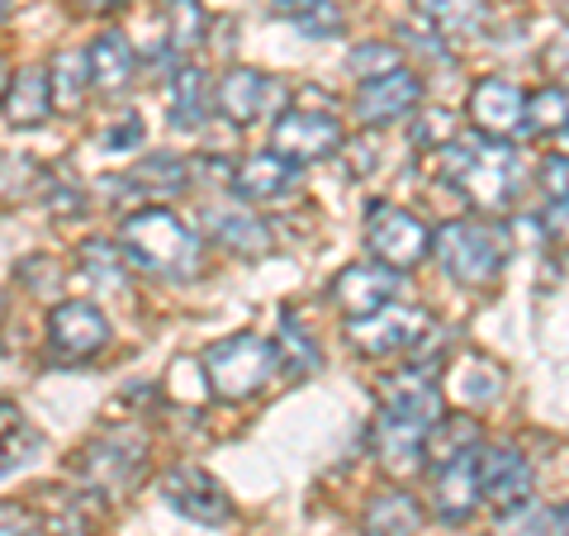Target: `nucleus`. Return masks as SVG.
<instances>
[{"instance_id": "obj_1", "label": "nucleus", "mask_w": 569, "mask_h": 536, "mask_svg": "<svg viewBox=\"0 0 569 536\" xmlns=\"http://www.w3.org/2000/svg\"><path fill=\"white\" fill-rule=\"evenodd\" d=\"M427 171L437 181L456 186L475 209L498 214L518 200V152L508 148L503 138H475L466 142H441V148H427Z\"/></svg>"}, {"instance_id": "obj_2", "label": "nucleus", "mask_w": 569, "mask_h": 536, "mask_svg": "<svg viewBox=\"0 0 569 536\" xmlns=\"http://www.w3.org/2000/svg\"><path fill=\"white\" fill-rule=\"evenodd\" d=\"M119 242H123V257H133L138 266H148V271L167 276V280H194L204 266L200 234L162 205L133 209L129 219H123Z\"/></svg>"}, {"instance_id": "obj_3", "label": "nucleus", "mask_w": 569, "mask_h": 536, "mask_svg": "<svg viewBox=\"0 0 569 536\" xmlns=\"http://www.w3.org/2000/svg\"><path fill=\"white\" fill-rule=\"evenodd\" d=\"M204 385L219 395L223 404H242V399H257L266 385L276 380V347L257 332H238V337H223L213 343L204 356Z\"/></svg>"}, {"instance_id": "obj_4", "label": "nucleus", "mask_w": 569, "mask_h": 536, "mask_svg": "<svg viewBox=\"0 0 569 536\" xmlns=\"http://www.w3.org/2000/svg\"><path fill=\"white\" fill-rule=\"evenodd\" d=\"M432 257L456 285H493L503 276V238L493 234L489 224L475 219H451L437 228L432 238Z\"/></svg>"}, {"instance_id": "obj_5", "label": "nucleus", "mask_w": 569, "mask_h": 536, "mask_svg": "<svg viewBox=\"0 0 569 536\" xmlns=\"http://www.w3.org/2000/svg\"><path fill=\"white\" fill-rule=\"evenodd\" d=\"M427 332H432V314L418 309V304H395V299H389L385 309H376V314L347 318V343L361 356L413 351L418 343H427Z\"/></svg>"}, {"instance_id": "obj_6", "label": "nucleus", "mask_w": 569, "mask_h": 536, "mask_svg": "<svg viewBox=\"0 0 569 536\" xmlns=\"http://www.w3.org/2000/svg\"><path fill=\"white\" fill-rule=\"evenodd\" d=\"M110 347V318L91 299H67L48 314V351L62 366H86Z\"/></svg>"}, {"instance_id": "obj_7", "label": "nucleus", "mask_w": 569, "mask_h": 536, "mask_svg": "<svg viewBox=\"0 0 569 536\" xmlns=\"http://www.w3.org/2000/svg\"><path fill=\"white\" fill-rule=\"evenodd\" d=\"M366 247L385 266L408 271V266H418L427 252H432V234H427V224L418 219V214L376 200V205L366 209Z\"/></svg>"}, {"instance_id": "obj_8", "label": "nucleus", "mask_w": 569, "mask_h": 536, "mask_svg": "<svg viewBox=\"0 0 569 536\" xmlns=\"http://www.w3.org/2000/svg\"><path fill=\"white\" fill-rule=\"evenodd\" d=\"M271 148L280 157H290L295 167L323 162V157H332L342 148V123H337V115H328V110H290V115L276 119Z\"/></svg>"}, {"instance_id": "obj_9", "label": "nucleus", "mask_w": 569, "mask_h": 536, "mask_svg": "<svg viewBox=\"0 0 569 536\" xmlns=\"http://www.w3.org/2000/svg\"><path fill=\"white\" fill-rule=\"evenodd\" d=\"M162 498H167L171 513H181L200 527H223L228 517H233V498H228L219 479L200 466H176L162 479Z\"/></svg>"}, {"instance_id": "obj_10", "label": "nucleus", "mask_w": 569, "mask_h": 536, "mask_svg": "<svg viewBox=\"0 0 569 536\" xmlns=\"http://www.w3.org/2000/svg\"><path fill=\"white\" fill-rule=\"evenodd\" d=\"M142 460H148V437L133 433V427H110L86 446L81 466L96 489H123L129 479H138Z\"/></svg>"}, {"instance_id": "obj_11", "label": "nucleus", "mask_w": 569, "mask_h": 536, "mask_svg": "<svg viewBox=\"0 0 569 536\" xmlns=\"http://www.w3.org/2000/svg\"><path fill=\"white\" fill-rule=\"evenodd\" d=\"M403 295V271L385 261H356V266H342L332 280V304L342 309L347 318H361V314H376L385 309L389 299Z\"/></svg>"}, {"instance_id": "obj_12", "label": "nucleus", "mask_w": 569, "mask_h": 536, "mask_svg": "<svg viewBox=\"0 0 569 536\" xmlns=\"http://www.w3.org/2000/svg\"><path fill=\"white\" fill-rule=\"evenodd\" d=\"M479 498L498 513H518L531 498V466L518 446H479Z\"/></svg>"}, {"instance_id": "obj_13", "label": "nucleus", "mask_w": 569, "mask_h": 536, "mask_svg": "<svg viewBox=\"0 0 569 536\" xmlns=\"http://www.w3.org/2000/svg\"><path fill=\"white\" fill-rule=\"evenodd\" d=\"M418 105H422V81L408 67H395V71H385V77H370L356 86V115H361V123H370V129L408 119Z\"/></svg>"}, {"instance_id": "obj_14", "label": "nucleus", "mask_w": 569, "mask_h": 536, "mask_svg": "<svg viewBox=\"0 0 569 536\" xmlns=\"http://www.w3.org/2000/svg\"><path fill=\"white\" fill-rule=\"evenodd\" d=\"M479 504H485V498H479V446L437 460L432 508H437L441 523H466V517H475Z\"/></svg>"}, {"instance_id": "obj_15", "label": "nucleus", "mask_w": 569, "mask_h": 536, "mask_svg": "<svg viewBox=\"0 0 569 536\" xmlns=\"http://www.w3.org/2000/svg\"><path fill=\"white\" fill-rule=\"evenodd\" d=\"M284 100V86L271 81L266 71L257 67H233L228 77L219 81V91H213V105H219L223 119L233 123H257L261 115H271L276 105Z\"/></svg>"}, {"instance_id": "obj_16", "label": "nucleus", "mask_w": 569, "mask_h": 536, "mask_svg": "<svg viewBox=\"0 0 569 536\" xmlns=\"http://www.w3.org/2000/svg\"><path fill=\"white\" fill-rule=\"evenodd\" d=\"M522 115H527V91L508 77H485L470 91V123L485 138H508L522 133Z\"/></svg>"}, {"instance_id": "obj_17", "label": "nucleus", "mask_w": 569, "mask_h": 536, "mask_svg": "<svg viewBox=\"0 0 569 536\" xmlns=\"http://www.w3.org/2000/svg\"><path fill=\"white\" fill-rule=\"evenodd\" d=\"M295 186H299V167L290 162V157H280L276 148L242 157L238 171H233V195L247 205H276Z\"/></svg>"}, {"instance_id": "obj_18", "label": "nucleus", "mask_w": 569, "mask_h": 536, "mask_svg": "<svg viewBox=\"0 0 569 536\" xmlns=\"http://www.w3.org/2000/svg\"><path fill=\"white\" fill-rule=\"evenodd\" d=\"M133 43L123 33H100V39L86 48V77H91V91L100 96H119L123 86L133 81Z\"/></svg>"}, {"instance_id": "obj_19", "label": "nucleus", "mask_w": 569, "mask_h": 536, "mask_svg": "<svg viewBox=\"0 0 569 536\" xmlns=\"http://www.w3.org/2000/svg\"><path fill=\"white\" fill-rule=\"evenodd\" d=\"M0 110H6L10 123L20 129H39V123L52 115V86L43 67H24L20 77H10L6 96H0Z\"/></svg>"}, {"instance_id": "obj_20", "label": "nucleus", "mask_w": 569, "mask_h": 536, "mask_svg": "<svg viewBox=\"0 0 569 536\" xmlns=\"http://www.w3.org/2000/svg\"><path fill=\"white\" fill-rule=\"evenodd\" d=\"M418 10L432 24V33L451 43H470L489 24V0H418Z\"/></svg>"}, {"instance_id": "obj_21", "label": "nucleus", "mask_w": 569, "mask_h": 536, "mask_svg": "<svg viewBox=\"0 0 569 536\" xmlns=\"http://www.w3.org/2000/svg\"><path fill=\"white\" fill-rule=\"evenodd\" d=\"M209 238L228 247L233 257H266L271 252V228L247 209H213L209 214Z\"/></svg>"}, {"instance_id": "obj_22", "label": "nucleus", "mask_w": 569, "mask_h": 536, "mask_svg": "<svg viewBox=\"0 0 569 536\" xmlns=\"http://www.w3.org/2000/svg\"><path fill=\"white\" fill-rule=\"evenodd\" d=\"M418 527H422V508H418V498L403 494V489L376 494L361 513L366 536H418Z\"/></svg>"}, {"instance_id": "obj_23", "label": "nucleus", "mask_w": 569, "mask_h": 536, "mask_svg": "<svg viewBox=\"0 0 569 536\" xmlns=\"http://www.w3.org/2000/svg\"><path fill=\"white\" fill-rule=\"evenodd\" d=\"M39 427H33L24 418V408H14V404H0V475H10V470H20L24 460L39 456Z\"/></svg>"}, {"instance_id": "obj_24", "label": "nucleus", "mask_w": 569, "mask_h": 536, "mask_svg": "<svg viewBox=\"0 0 569 536\" xmlns=\"http://www.w3.org/2000/svg\"><path fill=\"white\" fill-rule=\"evenodd\" d=\"M276 14L284 24H295L305 39H337L347 29L337 0H276Z\"/></svg>"}, {"instance_id": "obj_25", "label": "nucleus", "mask_w": 569, "mask_h": 536, "mask_svg": "<svg viewBox=\"0 0 569 536\" xmlns=\"http://www.w3.org/2000/svg\"><path fill=\"white\" fill-rule=\"evenodd\" d=\"M48 86H52V110L62 115H77L86 96H91V77H86V52H58L48 71Z\"/></svg>"}, {"instance_id": "obj_26", "label": "nucleus", "mask_w": 569, "mask_h": 536, "mask_svg": "<svg viewBox=\"0 0 569 536\" xmlns=\"http://www.w3.org/2000/svg\"><path fill=\"white\" fill-rule=\"evenodd\" d=\"M451 389L466 408H485V404H493L498 395H503V370H498L493 361H485V356H466L451 375Z\"/></svg>"}, {"instance_id": "obj_27", "label": "nucleus", "mask_w": 569, "mask_h": 536, "mask_svg": "<svg viewBox=\"0 0 569 536\" xmlns=\"http://www.w3.org/2000/svg\"><path fill=\"white\" fill-rule=\"evenodd\" d=\"M171 119L181 123V129H194L200 123V115L209 110V81H204V71L186 62V67H176V77H171Z\"/></svg>"}, {"instance_id": "obj_28", "label": "nucleus", "mask_w": 569, "mask_h": 536, "mask_svg": "<svg viewBox=\"0 0 569 536\" xmlns=\"http://www.w3.org/2000/svg\"><path fill=\"white\" fill-rule=\"evenodd\" d=\"M129 181L133 190H148V195H181L190 190V167L176 152H152L129 171Z\"/></svg>"}, {"instance_id": "obj_29", "label": "nucleus", "mask_w": 569, "mask_h": 536, "mask_svg": "<svg viewBox=\"0 0 569 536\" xmlns=\"http://www.w3.org/2000/svg\"><path fill=\"white\" fill-rule=\"evenodd\" d=\"M565 123H569V91H565V86H546V91L527 96L522 133H531V138H546V133H560Z\"/></svg>"}, {"instance_id": "obj_30", "label": "nucleus", "mask_w": 569, "mask_h": 536, "mask_svg": "<svg viewBox=\"0 0 569 536\" xmlns=\"http://www.w3.org/2000/svg\"><path fill=\"white\" fill-rule=\"evenodd\" d=\"M167 29H171V52H194L204 43V33H209V14L200 0H167Z\"/></svg>"}, {"instance_id": "obj_31", "label": "nucleus", "mask_w": 569, "mask_h": 536, "mask_svg": "<svg viewBox=\"0 0 569 536\" xmlns=\"http://www.w3.org/2000/svg\"><path fill=\"white\" fill-rule=\"evenodd\" d=\"M470 446H479L475 418H437V427L427 433V456H432V460H447L456 451H470Z\"/></svg>"}, {"instance_id": "obj_32", "label": "nucleus", "mask_w": 569, "mask_h": 536, "mask_svg": "<svg viewBox=\"0 0 569 536\" xmlns=\"http://www.w3.org/2000/svg\"><path fill=\"white\" fill-rule=\"evenodd\" d=\"M81 261H86V276H91L96 285H104V290H123L129 285V271H123V257L114 252L110 242H81Z\"/></svg>"}, {"instance_id": "obj_33", "label": "nucleus", "mask_w": 569, "mask_h": 536, "mask_svg": "<svg viewBox=\"0 0 569 536\" xmlns=\"http://www.w3.org/2000/svg\"><path fill=\"white\" fill-rule=\"evenodd\" d=\"M280 328H284V347L276 351V361H284V370H299V375H309L318 366V351L309 343V332L299 328V318L295 314H284L280 318Z\"/></svg>"}, {"instance_id": "obj_34", "label": "nucleus", "mask_w": 569, "mask_h": 536, "mask_svg": "<svg viewBox=\"0 0 569 536\" xmlns=\"http://www.w3.org/2000/svg\"><path fill=\"white\" fill-rule=\"evenodd\" d=\"M347 67L356 71V81H370V77H385V71H395L403 62H399V48L395 43H361V48H351Z\"/></svg>"}, {"instance_id": "obj_35", "label": "nucleus", "mask_w": 569, "mask_h": 536, "mask_svg": "<svg viewBox=\"0 0 569 536\" xmlns=\"http://www.w3.org/2000/svg\"><path fill=\"white\" fill-rule=\"evenodd\" d=\"M0 536H48L43 532V517L33 513L29 504H0Z\"/></svg>"}, {"instance_id": "obj_36", "label": "nucleus", "mask_w": 569, "mask_h": 536, "mask_svg": "<svg viewBox=\"0 0 569 536\" xmlns=\"http://www.w3.org/2000/svg\"><path fill=\"white\" fill-rule=\"evenodd\" d=\"M541 186H546V200L569 209V157H546L541 162Z\"/></svg>"}, {"instance_id": "obj_37", "label": "nucleus", "mask_w": 569, "mask_h": 536, "mask_svg": "<svg viewBox=\"0 0 569 536\" xmlns=\"http://www.w3.org/2000/svg\"><path fill=\"white\" fill-rule=\"evenodd\" d=\"M104 142H110L114 152H123V148H138V142H142V119H138V115H129V119H123L119 129H114L110 138H104Z\"/></svg>"}, {"instance_id": "obj_38", "label": "nucleus", "mask_w": 569, "mask_h": 536, "mask_svg": "<svg viewBox=\"0 0 569 536\" xmlns=\"http://www.w3.org/2000/svg\"><path fill=\"white\" fill-rule=\"evenodd\" d=\"M546 71H550V77H560V81H569V33H565V39H556V43H550L546 48Z\"/></svg>"}, {"instance_id": "obj_39", "label": "nucleus", "mask_w": 569, "mask_h": 536, "mask_svg": "<svg viewBox=\"0 0 569 536\" xmlns=\"http://www.w3.org/2000/svg\"><path fill=\"white\" fill-rule=\"evenodd\" d=\"M86 6H91L96 14H114V10H123V6H129V0H86Z\"/></svg>"}, {"instance_id": "obj_40", "label": "nucleus", "mask_w": 569, "mask_h": 536, "mask_svg": "<svg viewBox=\"0 0 569 536\" xmlns=\"http://www.w3.org/2000/svg\"><path fill=\"white\" fill-rule=\"evenodd\" d=\"M556 532H560V536H569V504H560V508H556Z\"/></svg>"}, {"instance_id": "obj_41", "label": "nucleus", "mask_w": 569, "mask_h": 536, "mask_svg": "<svg viewBox=\"0 0 569 536\" xmlns=\"http://www.w3.org/2000/svg\"><path fill=\"white\" fill-rule=\"evenodd\" d=\"M6 86H10V71H6V62H0V96H6Z\"/></svg>"}, {"instance_id": "obj_42", "label": "nucleus", "mask_w": 569, "mask_h": 536, "mask_svg": "<svg viewBox=\"0 0 569 536\" xmlns=\"http://www.w3.org/2000/svg\"><path fill=\"white\" fill-rule=\"evenodd\" d=\"M560 148H565V157H569V123H565V129H560Z\"/></svg>"}, {"instance_id": "obj_43", "label": "nucleus", "mask_w": 569, "mask_h": 536, "mask_svg": "<svg viewBox=\"0 0 569 536\" xmlns=\"http://www.w3.org/2000/svg\"><path fill=\"white\" fill-rule=\"evenodd\" d=\"M58 536H91V532H86V527H67V532H58Z\"/></svg>"}, {"instance_id": "obj_44", "label": "nucleus", "mask_w": 569, "mask_h": 536, "mask_svg": "<svg viewBox=\"0 0 569 536\" xmlns=\"http://www.w3.org/2000/svg\"><path fill=\"white\" fill-rule=\"evenodd\" d=\"M0 314H6V309H0Z\"/></svg>"}]
</instances>
